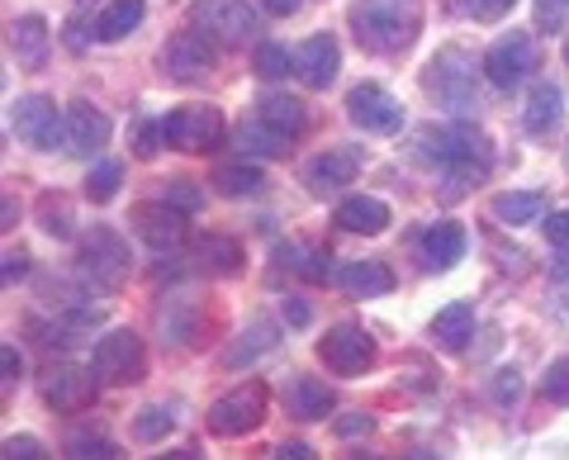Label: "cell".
Here are the masks:
<instances>
[{
	"instance_id": "27",
	"label": "cell",
	"mask_w": 569,
	"mask_h": 460,
	"mask_svg": "<svg viewBox=\"0 0 569 460\" xmlns=\"http://www.w3.org/2000/svg\"><path fill=\"white\" fill-rule=\"evenodd\" d=\"M194 261L209 271V276H238L242 271V247L223 233H209L194 242Z\"/></svg>"
},
{
	"instance_id": "34",
	"label": "cell",
	"mask_w": 569,
	"mask_h": 460,
	"mask_svg": "<svg viewBox=\"0 0 569 460\" xmlns=\"http://www.w3.org/2000/svg\"><path fill=\"white\" fill-rule=\"evenodd\" d=\"M266 181L252 162H233V167H219L213 171V190L228 194V200H242V194H257Z\"/></svg>"
},
{
	"instance_id": "7",
	"label": "cell",
	"mask_w": 569,
	"mask_h": 460,
	"mask_svg": "<svg viewBox=\"0 0 569 460\" xmlns=\"http://www.w3.org/2000/svg\"><path fill=\"white\" fill-rule=\"evenodd\" d=\"M427 91L437 96V104H447V110H460V114L475 110V62L460 48L437 52L432 67H427Z\"/></svg>"
},
{
	"instance_id": "25",
	"label": "cell",
	"mask_w": 569,
	"mask_h": 460,
	"mask_svg": "<svg viewBox=\"0 0 569 460\" xmlns=\"http://www.w3.org/2000/svg\"><path fill=\"white\" fill-rule=\"evenodd\" d=\"M470 332H475V304L456 299V304L437 309V318H432V342H437V347L460 351V347L470 342Z\"/></svg>"
},
{
	"instance_id": "16",
	"label": "cell",
	"mask_w": 569,
	"mask_h": 460,
	"mask_svg": "<svg viewBox=\"0 0 569 460\" xmlns=\"http://www.w3.org/2000/svg\"><path fill=\"white\" fill-rule=\"evenodd\" d=\"M133 228L138 238L157 247V252H167V247H176L186 238V209H176L171 200H157V204H138L133 209Z\"/></svg>"
},
{
	"instance_id": "21",
	"label": "cell",
	"mask_w": 569,
	"mask_h": 460,
	"mask_svg": "<svg viewBox=\"0 0 569 460\" xmlns=\"http://www.w3.org/2000/svg\"><path fill=\"white\" fill-rule=\"evenodd\" d=\"M337 286H342V294H351V299H380V294L395 290V276H389L385 261L361 257V261H342V267H337Z\"/></svg>"
},
{
	"instance_id": "2",
	"label": "cell",
	"mask_w": 569,
	"mask_h": 460,
	"mask_svg": "<svg viewBox=\"0 0 569 460\" xmlns=\"http://www.w3.org/2000/svg\"><path fill=\"white\" fill-rule=\"evenodd\" d=\"M351 29H356V43L370 48V52H408L422 33V6L418 0H361L351 10Z\"/></svg>"
},
{
	"instance_id": "33",
	"label": "cell",
	"mask_w": 569,
	"mask_h": 460,
	"mask_svg": "<svg viewBox=\"0 0 569 460\" xmlns=\"http://www.w3.org/2000/svg\"><path fill=\"white\" fill-rule=\"evenodd\" d=\"M284 138L280 129H271L266 119H252V123H242L238 129V148H242V157H276V152H284Z\"/></svg>"
},
{
	"instance_id": "40",
	"label": "cell",
	"mask_w": 569,
	"mask_h": 460,
	"mask_svg": "<svg viewBox=\"0 0 569 460\" xmlns=\"http://www.w3.org/2000/svg\"><path fill=\"white\" fill-rule=\"evenodd\" d=\"M67 451H71V456H104V460L119 456L114 441L104 437V432H71V437H67Z\"/></svg>"
},
{
	"instance_id": "18",
	"label": "cell",
	"mask_w": 569,
	"mask_h": 460,
	"mask_svg": "<svg viewBox=\"0 0 569 460\" xmlns=\"http://www.w3.org/2000/svg\"><path fill=\"white\" fill-rule=\"evenodd\" d=\"M466 257V228L460 223H432L418 238V261L427 271H451Z\"/></svg>"
},
{
	"instance_id": "30",
	"label": "cell",
	"mask_w": 569,
	"mask_h": 460,
	"mask_svg": "<svg viewBox=\"0 0 569 460\" xmlns=\"http://www.w3.org/2000/svg\"><path fill=\"white\" fill-rule=\"evenodd\" d=\"M493 219L498 223H508V228H522V223H537L541 219V209L546 200L537 190H508V194H493Z\"/></svg>"
},
{
	"instance_id": "3",
	"label": "cell",
	"mask_w": 569,
	"mask_h": 460,
	"mask_svg": "<svg viewBox=\"0 0 569 460\" xmlns=\"http://www.w3.org/2000/svg\"><path fill=\"white\" fill-rule=\"evenodd\" d=\"M77 261H81V276L91 280L96 290H119L123 280H129V242H123L114 228H91V233H81V247H77Z\"/></svg>"
},
{
	"instance_id": "1",
	"label": "cell",
	"mask_w": 569,
	"mask_h": 460,
	"mask_svg": "<svg viewBox=\"0 0 569 460\" xmlns=\"http://www.w3.org/2000/svg\"><path fill=\"white\" fill-rule=\"evenodd\" d=\"M413 157L447 171V194H460L489 176V138L470 123H427L413 138Z\"/></svg>"
},
{
	"instance_id": "11",
	"label": "cell",
	"mask_w": 569,
	"mask_h": 460,
	"mask_svg": "<svg viewBox=\"0 0 569 460\" xmlns=\"http://www.w3.org/2000/svg\"><path fill=\"white\" fill-rule=\"evenodd\" d=\"M485 72L498 91H512V86H522L531 72H537V39L531 33H503L489 52H485Z\"/></svg>"
},
{
	"instance_id": "20",
	"label": "cell",
	"mask_w": 569,
	"mask_h": 460,
	"mask_svg": "<svg viewBox=\"0 0 569 460\" xmlns=\"http://www.w3.org/2000/svg\"><path fill=\"white\" fill-rule=\"evenodd\" d=\"M337 67H342V52H337L332 33H313L295 58V72L305 77V86H313V91H323V86L337 81Z\"/></svg>"
},
{
	"instance_id": "14",
	"label": "cell",
	"mask_w": 569,
	"mask_h": 460,
	"mask_svg": "<svg viewBox=\"0 0 569 460\" xmlns=\"http://www.w3.org/2000/svg\"><path fill=\"white\" fill-rule=\"evenodd\" d=\"M162 62H167V77H176V81H204L213 72V39L200 29L171 33L162 48Z\"/></svg>"
},
{
	"instance_id": "22",
	"label": "cell",
	"mask_w": 569,
	"mask_h": 460,
	"mask_svg": "<svg viewBox=\"0 0 569 460\" xmlns=\"http://www.w3.org/2000/svg\"><path fill=\"white\" fill-rule=\"evenodd\" d=\"M332 223L347 228V233H385L389 228V204L376 200V194H351V200H342L332 209Z\"/></svg>"
},
{
	"instance_id": "52",
	"label": "cell",
	"mask_w": 569,
	"mask_h": 460,
	"mask_svg": "<svg viewBox=\"0 0 569 460\" xmlns=\"http://www.w3.org/2000/svg\"><path fill=\"white\" fill-rule=\"evenodd\" d=\"M550 280H556V290L569 299V257H560V261H556V271H550Z\"/></svg>"
},
{
	"instance_id": "26",
	"label": "cell",
	"mask_w": 569,
	"mask_h": 460,
	"mask_svg": "<svg viewBox=\"0 0 569 460\" xmlns=\"http://www.w3.org/2000/svg\"><path fill=\"white\" fill-rule=\"evenodd\" d=\"M257 119H266V123H271V129H280L284 138H299V133H305V123H309L305 104H299L295 96H280V91H271V96L257 100Z\"/></svg>"
},
{
	"instance_id": "53",
	"label": "cell",
	"mask_w": 569,
	"mask_h": 460,
	"mask_svg": "<svg viewBox=\"0 0 569 460\" xmlns=\"http://www.w3.org/2000/svg\"><path fill=\"white\" fill-rule=\"evenodd\" d=\"M266 10H271V14H295L299 0H266Z\"/></svg>"
},
{
	"instance_id": "12",
	"label": "cell",
	"mask_w": 569,
	"mask_h": 460,
	"mask_svg": "<svg viewBox=\"0 0 569 460\" xmlns=\"http://www.w3.org/2000/svg\"><path fill=\"white\" fill-rule=\"evenodd\" d=\"M96 384H100L96 370L52 366L43 376V403L52 413H81V409H91V403H96Z\"/></svg>"
},
{
	"instance_id": "35",
	"label": "cell",
	"mask_w": 569,
	"mask_h": 460,
	"mask_svg": "<svg viewBox=\"0 0 569 460\" xmlns=\"http://www.w3.org/2000/svg\"><path fill=\"white\" fill-rule=\"evenodd\" d=\"M123 186V167L119 162H96L91 176H86V200L91 204H110Z\"/></svg>"
},
{
	"instance_id": "4",
	"label": "cell",
	"mask_w": 569,
	"mask_h": 460,
	"mask_svg": "<svg viewBox=\"0 0 569 460\" xmlns=\"http://www.w3.org/2000/svg\"><path fill=\"white\" fill-rule=\"evenodd\" d=\"M266 409H271V394H266L261 380H247V384H233L228 394H219L209 403V432L219 437H247L257 432L266 422Z\"/></svg>"
},
{
	"instance_id": "6",
	"label": "cell",
	"mask_w": 569,
	"mask_h": 460,
	"mask_svg": "<svg viewBox=\"0 0 569 460\" xmlns=\"http://www.w3.org/2000/svg\"><path fill=\"white\" fill-rule=\"evenodd\" d=\"M190 24L209 33L213 43H228V48H238L252 39V29H257V14L247 0H194L190 6Z\"/></svg>"
},
{
	"instance_id": "39",
	"label": "cell",
	"mask_w": 569,
	"mask_h": 460,
	"mask_svg": "<svg viewBox=\"0 0 569 460\" xmlns=\"http://www.w3.org/2000/svg\"><path fill=\"white\" fill-rule=\"evenodd\" d=\"M295 72V58L284 52L280 43H261L257 48V77H266V81H280V77H290Z\"/></svg>"
},
{
	"instance_id": "19",
	"label": "cell",
	"mask_w": 569,
	"mask_h": 460,
	"mask_svg": "<svg viewBox=\"0 0 569 460\" xmlns=\"http://www.w3.org/2000/svg\"><path fill=\"white\" fill-rule=\"evenodd\" d=\"M157 332H162L167 347H194V338H200V304L190 294H167L162 309H157Z\"/></svg>"
},
{
	"instance_id": "51",
	"label": "cell",
	"mask_w": 569,
	"mask_h": 460,
	"mask_svg": "<svg viewBox=\"0 0 569 460\" xmlns=\"http://www.w3.org/2000/svg\"><path fill=\"white\" fill-rule=\"evenodd\" d=\"M284 318H290L295 328H305L309 323V304H305V299H290V304H284Z\"/></svg>"
},
{
	"instance_id": "9",
	"label": "cell",
	"mask_w": 569,
	"mask_h": 460,
	"mask_svg": "<svg viewBox=\"0 0 569 460\" xmlns=\"http://www.w3.org/2000/svg\"><path fill=\"white\" fill-rule=\"evenodd\" d=\"M162 129H167V148L209 152V148H219V138H223V114L213 110V104H181V110H171L162 119Z\"/></svg>"
},
{
	"instance_id": "47",
	"label": "cell",
	"mask_w": 569,
	"mask_h": 460,
	"mask_svg": "<svg viewBox=\"0 0 569 460\" xmlns=\"http://www.w3.org/2000/svg\"><path fill=\"white\" fill-rule=\"evenodd\" d=\"M376 422H370V413H351V418H337V437H366Z\"/></svg>"
},
{
	"instance_id": "37",
	"label": "cell",
	"mask_w": 569,
	"mask_h": 460,
	"mask_svg": "<svg viewBox=\"0 0 569 460\" xmlns=\"http://www.w3.org/2000/svg\"><path fill=\"white\" fill-rule=\"evenodd\" d=\"M39 219H43V233L71 238V204L62 200V194H43V200H39Z\"/></svg>"
},
{
	"instance_id": "42",
	"label": "cell",
	"mask_w": 569,
	"mask_h": 460,
	"mask_svg": "<svg viewBox=\"0 0 569 460\" xmlns=\"http://www.w3.org/2000/svg\"><path fill=\"white\" fill-rule=\"evenodd\" d=\"M541 389H546V399H550V403H569V357L550 361V370H546Z\"/></svg>"
},
{
	"instance_id": "54",
	"label": "cell",
	"mask_w": 569,
	"mask_h": 460,
	"mask_svg": "<svg viewBox=\"0 0 569 460\" xmlns=\"http://www.w3.org/2000/svg\"><path fill=\"white\" fill-rule=\"evenodd\" d=\"M6 370H10L6 380H14V376H20V357H14V347H6Z\"/></svg>"
},
{
	"instance_id": "15",
	"label": "cell",
	"mask_w": 569,
	"mask_h": 460,
	"mask_svg": "<svg viewBox=\"0 0 569 460\" xmlns=\"http://www.w3.org/2000/svg\"><path fill=\"white\" fill-rule=\"evenodd\" d=\"M62 119H67L62 148H67L71 157H91V152H100L104 143H110V119H104L91 100H71Z\"/></svg>"
},
{
	"instance_id": "23",
	"label": "cell",
	"mask_w": 569,
	"mask_h": 460,
	"mask_svg": "<svg viewBox=\"0 0 569 460\" xmlns=\"http://www.w3.org/2000/svg\"><path fill=\"white\" fill-rule=\"evenodd\" d=\"M10 52L20 58V67L48 62V20L43 14H20V20L10 24Z\"/></svg>"
},
{
	"instance_id": "13",
	"label": "cell",
	"mask_w": 569,
	"mask_h": 460,
	"mask_svg": "<svg viewBox=\"0 0 569 460\" xmlns=\"http://www.w3.org/2000/svg\"><path fill=\"white\" fill-rule=\"evenodd\" d=\"M347 114L356 129L366 133H399L403 129V104L385 91V86H356V91L347 96Z\"/></svg>"
},
{
	"instance_id": "24",
	"label": "cell",
	"mask_w": 569,
	"mask_h": 460,
	"mask_svg": "<svg viewBox=\"0 0 569 460\" xmlns=\"http://www.w3.org/2000/svg\"><path fill=\"white\" fill-rule=\"evenodd\" d=\"M284 403H290L295 418L318 422V418L332 413V389H328L323 380H313V376H295L290 389H284Z\"/></svg>"
},
{
	"instance_id": "5",
	"label": "cell",
	"mask_w": 569,
	"mask_h": 460,
	"mask_svg": "<svg viewBox=\"0 0 569 460\" xmlns=\"http://www.w3.org/2000/svg\"><path fill=\"white\" fill-rule=\"evenodd\" d=\"M376 338H370L366 328H356V323H337L328 328L323 338H318V361H323L332 376H366L370 366H376Z\"/></svg>"
},
{
	"instance_id": "28",
	"label": "cell",
	"mask_w": 569,
	"mask_h": 460,
	"mask_svg": "<svg viewBox=\"0 0 569 460\" xmlns=\"http://www.w3.org/2000/svg\"><path fill=\"white\" fill-rule=\"evenodd\" d=\"M142 14H148V6H142V0H110V6L100 10V20H96V39L119 43L123 33H133V29L142 24Z\"/></svg>"
},
{
	"instance_id": "55",
	"label": "cell",
	"mask_w": 569,
	"mask_h": 460,
	"mask_svg": "<svg viewBox=\"0 0 569 460\" xmlns=\"http://www.w3.org/2000/svg\"><path fill=\"white\" fill-rule=\"evenodd\" d=\"M565 62H569V48H565Z\"/></svg>"
},
{
	"instance_id": "31",
	"label": "cell",
	"mask_w": 569,
	"mask_h": 460,
	"mask_svg": "<svg viewBox=\"0 0 569 460\" xmlns=\"http://www.w3.org/2000/svg\"><path fill=\"white\" fill-rule=\"evenodd\" d=\"M560 110H565V96L556 91V86H537L531 100H527V114H522L527 133H550L560 123Z\"/></svg>"
},
{
	"instance_id": "17",
	"label": "cell",
	"mask_w": 569,
	"mask_h": 460,
	"mask_svg": "<svg viewBox=\"0 0 569 460\" xmlns=\"http://www.w3.org/2000/svg\"><path fill=\"white\" fill-rule=\"evenodd\" d=\"M356 171H361V152H356V148H328V152H318L313 162L305 167V186L313 194H332V190L351 186Z\"/></svg>"
},
{
	"instance_id": "36",
	"label": "cell",
	"mask_w": 569,
	"mask_h": 460,
	"mask_svg": "<svg viewBox=\"0 0 569 460\" xmlns=\"http://www.w3.org/2000/svg\"><path fill=\"white\" fill-rule=\"evenodd\" d=\"M171 428H176V409L157 403V409H142V413L133 418V441H162Z\"/></svg>"
},
{
	"instance_id": "32",
	"label": "cell",
	"mask_w": 569,
	"mask_h": 460,
	"mask_svg": "<svg viewBox=\"0 0 569 460\" xmlns=\"http://www.w3.org/2000/svg\"><path fill=\"white\" fill-rule=\"evenodd\" d=\"M276 257H280V267L295 271L299 280H323L328 276V252H318V247H309V242H284Z\"/></svg>"
},
{
	"instance_id": "44",
	"label": "cell",
	"mask_w": 569,
	"mask_h": 460,
	"mask_svg": "<svg viewBox=\"0 0 569 460\" xmlns=\"http://www.w3.org/2000/svg\"><path fill=\"white\" fill-rule=\"evenodd\" d=\"M493 394H498V403H518V394H522V376H518V370H498Z\"/></svg>"
},
{
	"instance_id": "48",
	"label": "cell",
	"mask_w": 569,
	"mask_h": 460,
	"mask_svg": "<svg viewBox=\"0 0 569 460\" xmlns=\"http://www.w3.org/2000/svg\"><path fill=\"white\" fill-rule=\"evenodd\" d=\"M565 10H569V0H537V20L541 24H560Z\"/></svg>"
},
{
	"instance_id": "8",
	"label": "cell",
	"mask_w": 569,
	"mask_h": 460,
	"mask_svg": "<svg viewBox=\"0 0 569 460\" xmlns=\"http://www.w3.org/2000/svg\"><path fill=\"white\" fill-rule=\"evenodd\" d=\"M10 133L29 148L52 152L58 138H67V119H58V104H52L48 96H20L10 104Z\"/></svg>"
},
{
	"instance_id": "49",
	"label": "cell",
	"mask_w": 569,
	"mask_h": 460,
	"mask_svg": "<svg viewBox=\"0 0 569 460\" xmlns=\"http://www.w3.org/2000/svg\"><path fill=\"white\" fill-rule=\"evenodd\" d=\"M29 276V252H6V286Z\"/></svg>"
},
{
	"instance_id": "43",
	"label": "cell",
	"mask_w": 569,
	"mask_h": 460,
	"mask_svg": "<svg viewBox=\"0 0 569 460\" xmlns=\"http://www.w3.org/2000/svg\"><path fill=\"white\" fill-rule=\"evenodd\" d=\"M162 200H171L176 209H200V190H194V181H167Z\"/></svg>"
},
{
	"instance_id": "38",
	"label": "cell",
	"mask_w": 569,
	"mask_h": 460,
	"mask_svg": "<svg viewBox=\"0 0 569 460\" xmlns=\"http://www.w3.org/2000/svg\"><path fill=\"white\" fill-rule=\"evenodd\" d=\"M129 143H133V152L142 157V162H152V157L162 152V143H167V129L162 123H152V119H138L129 129Z\"/></svg>"
},
{
	"instance_id": "41",
	"label": "cell",
	"mask_w": 569,
	"mask_h": 460,
	"mask_svg": "<svg viewBox=\"0 0 569 460\" xmlns=\"http://www.w3.org/2000/svg\"><path fill=\"white\" fill-rule=\"evenodd\" d=\"M460 14H470V20H503V14L518 6V0H451Z\"/></svg>"
},
{
	"instance_id": "46",
	"label": "cell",
	"mask_w": 569,
	"mask_h": 460,
	"mask_svg": "<svg viewBox=\"0 0 569 460\" xmlns=\"http://www.w3.org/2000/svg\"><path fill=\"white\" fill-rule=\"evenodd\" d=\"M546 238L556 247H569V209H556V214L546 219Z\"/></svg>"
},
{
	"instance_id": "45",
	"label": "cell",
	"mask_w": 569,
	"mask_h": 460,
	"mask_svg": "<svg viewBox=\"0 0 569 460\" xmlns=\"http://www.w3.org/2000/svg\"><path fill=\"white\" fill-rule=\"evenodd\" d=\"M33 456H43L39 437H10L6 441V460H33Z\"/></svg>"
},
{
	"instance_id": "29",
	"label": "cell",
	"mask_w": 569,
	"mask_h": 460,
	"mask_svg": "<svg viewBox=\"0 0 569 460\" xmlns=\"http://www.w3.org/2000/svg\"><path fill=\"white\" fill-rule=\"evenodd\" d=\"M276 332H280V328L271 323V318H252V323H247V332H242V338H238L233 347H228V357H223V361L233 366V370H238V366H252V361L261 357V351H271V347L280 342Z\"/></svg>"
},
{
	"instance_id": "50",
	"label": "cell",
	"mask_w": 569,
	"mask_h": 460,
	"mask_svg": "<svg viewBox=\"0 0 569 460\" xmlns=\"http://www.w3.org/2000/svg\"><path fill=\"white\" fill-rule=\"evenodd\" d=\"M276 456H280V460H309L313 447H305V441H284V447H276Z\"/></svg>"
},
{
	"instance_id": "10",
	"label": "cell",
	"mask_w": 569,
	"mask_h": 460,
	"mask_svg": "<svg viewBox=\"0 0 569 460\" xmlns=\"http://www.w3.org/2000/svg\"><path fill=\"white\" fill-rule=\"evenodd\" d=\"M91 370L100 376V384H133L142 376V338L133 328L104 332L91 351Z\"/></svg>"
}]
</instances>
